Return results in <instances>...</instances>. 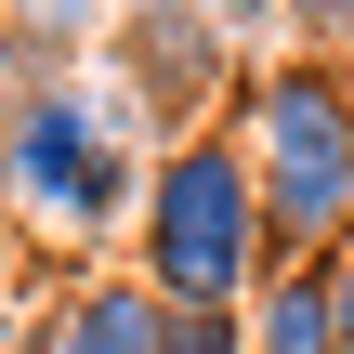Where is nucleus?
I'll return each mask as SVG.
<instances>
[{"label":"nucleus","mask_w":354,"mask_h":354,"mask_svg":"<svg viewBox=\"0 0 354 354\" xmlns=\"http://www.w3.org/2000/svg\"><path fill=\"white\" fill-rule=\"evenodd\" d=\"M131 250H145V289L171 315H250L263 289V171L236 145V118H197L145 158V197H131Z\"/></svg>","instance_id":"f257e3e1"},{"label":"nucleus","mask_w":354,"mask_h":354,"mask_svg":"<svg viewBox=\"0 0 354 354\" xmlns=\"http://www.w3.org/2000/svg\"><path fill=\"white\" fill-rule=\"evenodd\" d=\"M236 145L263 171V250L276 263H328L354 250V79L328 53H276L236 79ZM263 263V276H276Z\"/></svg>","instance_id":"f03ea898"},{"label":"nucleus","mask_w":354,"mask_h":354,"mask_svg":"<svg viewBox=\"0 0 354 354\" xmlns=\"http://www.w3.org/2000/svg\"><path fill=\"white\" fill-rule=\"evenodd\" d=\"M131 197H145V158H131V131L105 118V92L79 66L0 79V210L13 223H39L53 250H92Z\"/></svg>","instance_id":"7ed1b4c3"},{"label":"nucleus","mask_w":354,"mask_h":354,"mask_svg":"<svg viewBox=\"0 0 354 354\" xmlns=\"http://www.w3.org/2000/svg\"><path fill=\"white\" fill-rule=\"evenodd\" d=\"M236 66H250V39L223 26V13H197V0H145V13H118V92H131V118L171 145V131H197L223 92H236Z\"/></svg>","instance_id":"20e7f679"},{"label":"nucleus","mask_w":354,"mask_h":354,"mask_svg":"<svg viewBox=\"0 0 354 354\" xmlns=\"http://www.w3.org/2000/svg\"><path fill=\"white\" fill-rule=\"evenodd\" d=\"M39 354H171V302H158L145 276H92V289L39 328Z\"/></svg>","instance_id":"39448f33"},{"label":"nucleus","mask_w":354,"mask_h":354,"mask_svg":"<svg viewBox=\"0 0 354 354\" xmlns=\"http://www.w3.org/2000/svg\"><path fill=\"white\" fill-rule=\"evenodd\" d=\"M250 354H342V315H328V263H276L250 289Z\"/></svg>","instance_id":"423d86ee"},{"label":"nucleus","mask_w":354,"mask_h":354,"mask_svg":"<svg viewBox=\"0 0 354 354\" xmlns=\"http://www.w3.org/2000/svg\"><path fill=\"white\" fill-rule=\"evenodd\" d=\"M13 26L39 39V66H79V39L105 26V0H13Z\"/></svg>","instance_id":"0eeeda50"},{"label":"nucleus","mask_w":354,"mask_h":354,"mask_svg":"<svg viewBox=\"0 0 354 354\" xmlns=\"http://www.w3.org/2000/svg\"><path fill=\"white\" fill-rule=\"evenodd\" d=\"M171 354H250V315H171Z\"/></svg>","instance_id":"6e6552de"},{"label":"nucleus","mask_w":354,"mask_h":354,"mask_svg":"<svg viewBox=\"0 0 354 354\" xmlns=\"http://www.w3.org/2000/svg\"><path fill=\"white\" fill-rule=\"evenodd\" d=\"M13 302H26V223L0 210V328H13Z\"/></svg>","instance_id":"1a4fd4ad"},{"label":"nucleus","mask_w":354,"mask_h":354,"mask_svg":"<svg viewBox=\"0 0 354 354\" xmlns=\"http://www.w3.org/2000/svg\"><path fill=\"white\" fill-rule=\"evenodd\" d=\"M197 13H223V26H236V39H263V26H276V13H289V0H197Z\"/></svg>","instance_id":"9d476101"},{"label":"nucleus","mask_w":354,"mask_h":354,"mask_svg":"<svg viewBox=\"0 0 354 354\" xmlns=\"http://www.w3.org/2000/svg\"><path fill=\"white\" fill-rule=\"evenodd\" d=\"M328 315H342V354H354V250H328Z\"/></svg>","instance_id":"9b49d317"},{"label":"nucleus","mask_w":354,"mask_h":354,"mask_svg":"<svg viewBox=\"0 0 354 354\" xmlns=\"http://www.w3.org/2000/svg\"><path fill=\"white\" fill-rule=\"evenodd\" d=\"M118 13H145V0H118Z\"/></svg>","instance_id":"f8f14e48"},{"label":"nucleus","mask_w":354,"mask_h":354,"mask_svg":"<svg viewBox=\"0 0 354 354\" xmlns=\"http://www.w3.org/2000/svg\"><path fill=\"white\" fill-rule=\"evenodd\" d=\"M342 79H354V66H342Z\"/></svg>","instance_id":"ddd939ff"}]
</instances>
